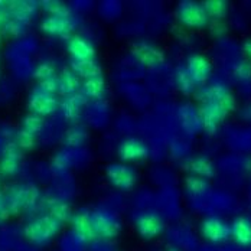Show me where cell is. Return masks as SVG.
I'll list each match as a JSON object with an SVG mask.
<instances>
[{
    "label": "cell",
    "mask_w": 251,
    "mask_h": 251,
    "mask_svg": "<svg viewBox=\"0 0 251 251\" xmlns=\"http://www.w3.org/2000/svg\"><path fill=\"white\" fill-rule=\"evenodd\" d=\"M61 223L52 218L50 215H41L35 220H32L27 226H25V237L36 246H44L48 244L50 240H53L59 229H61Z\"/></svg>",
    "instance_id": "6da1fadb"
},
{
    "label": "cell",
    "mask_w": 251,
    "mask_h": 251,
    "mask_svg": "<svg viewBox=\"0 0 251 251\" xmlns=\"http://www.w3.org/2000/svg\"><path fill=\"white\" fill-rule=\"evenodd\" d=\"M4 195H6V200H7L9 209H10L12 215H16L22 211L33 208L41 200V192L33 185L12 186Z\"/></svg>",
    "instance_id": "7a4b0ae2"
},
{
    "label": "cell",
    "mask_w": 251,
    "mask_h": 251,
    "mask_svg": "<svg viewBox=\"0 0 251 251\" xmlns=\"http://www.w3.org/2000/svg\"><path fill=\"white\" fill-rule=\"evenodd\" d=\"M27 107L32 114H36L44 119L53 114L59 108V101L55 94L45 91L44 88L36 85L27 97Z\"/></svg>",
    "instance_id": "3957f363"
},
{
    "label": "cell",
    "mask_w": 251,
    "mask_h": 251,
    "mask_svg": "<svg viewBox=\"0 0 251 251\" xmlns=\"http://www.w3.org/2000/svg\"><path fill=\"white\" fill-rule=\"evenodd\" d=\"M177 19L182 25L191 29H202L209 22L203 4L197 1H182L177 6Z\"/></svg>",
    "instance_id": "277c9868"
},
{
    "label": "cell",
    "mask_w": 251,
    "mask_h": 251,
    "mask_svg": "<svg viewBox=\"0 0 251 251\" xmlns=\"http://www.w3.org/2000/svg\"><path fill=\"white\" fill-rule=\"evenodd\" d=\"M105 176L108 182L120 191H130L136 182H137V174L136 171L126 165V163H111L105 169Z\"/></svg>",
    "instance_id": "5b68a950"
},
{
    "label": "cell",
    "mask_w": 251,
    "mask_h": 251,
    "mask_svg": "<svg viewBox=\"0 0 251 251\" xmlns=\"http://www.w3.org/2000/svg\"><path fill=\"white\" fill-rule=\"evenodd\" d=\"M134 226L140 237H143L146 240H153L163 232L165 221L160 217V214H157L154 211H145L137 215V218L134 221Z\"/></svg>",
    "instance_id": "8992f818"
},
{
    "label": "cell",
    "mask_w": 251,
    "mask_h": 251,
    "mask_svg": "<svg viewBox=\"0 0 251 251\" xmlns=\"http://www.w3.org/2000/svg\"><path fill=\"white\" fill-rule=\"evenodd\" d=\"M75 18L71 12L64 15H48L41 22V30L50 36H67L74 30Z\"/></svg>",
    "instance_id": "52a82bcc"
},
{
    "label": "cell",
    "mask_w": 251,
    "mask_h": 251,
    "mask_svg": "<svg viewBox=\"0 0 251 251\" xmlns=\"http://www.w3.org/2000/svg\"><path fill=\"white\" fill-rule=\"evenodd\" d=\"M91 221H93V226H94L97 237L105 238V240L117 237L120 229H122L120 223L111 214H108L105 211L93 212L91 214Z\"/></svg>",
    "instance_id": "ba28073f"
},
{
    "label": "cell",
    "mask_w": 251,
    "mask_h": 251,
    "mask_svg": "<svg viewBox=\"0 0 251 251\" xmlns=\"http://www.w3.org/2000/svg\"><path fill=\"white\" fill-rule=\"evenodd\" d=\"M226 116H228V111L217 102L203 101L202 107L200 108V120L202 126L205 127V130H208L209 133H214Z\"/></svg>",
    "instance_id": "9c48e42d"
},
{
    "label": "cell",
    "mask_w": 251,
    "mask_h": 251,
    "mask_svg": "<svg viewBox=\"0 0 251 251\" xmlns=\"http://www.w3.org/2000/svg\"><path fill=\"white\" fill-rule=\"evenodd\" d=\"M202 237L211 243H224L231 235H229V224L223 221L218 217H209L205 218L201 224Z\"/></svg>",
    "instance_id": "30bf717a"
},
{
    "label": "cell",
    "mask_w": 251,
    "mask_h": 251,
    "mask_svg": "<svg viewBox=\"0 0 251 251\" xmlns=\"http://www.w3.org/2000/svg\"><path fill=\"white\" fill-rule=\"evenodd\" d=\"M185 68L197 85L205 84L212 74V65L209 62V59L203 55H200V53L191 55L186 59Z\"/></svg>",
    "instance_id": "8fae6325"
},
{
    "label": "cell",
    "mask_w": 251,
    "mask_h": 251,
    "mask_svg": "<svg viewBox=\"0 0 251 251\" xmlns=\"http://www.w3.org/2000/svg\"><path fill=\"white\" fill-rule=\"evenodd\" d=\"M119 156L123 162H140L149 156V146L140 139L130 137L120 143Z\"/></svg>",
    "instance_id": "7c38bea8"
},
{
    "label": "cell",
    "mask_w": 251,
    "mask_h": 251,
    "mask_svg": "<svg viewBox=\"0 0 251 251\" xmlns=\"http://www.w3.org/2000/svg\"><path fill=\"white\" fill-rule=\"evenodd\" d=\"M133 55L137 61H140V64L154 68L159 67L165 62V55L163 52L159 50L157 47L151 45L149 42H139L133 47Z\"/></svg>",
    "instance_id": "4fadbf2b"
},
{
    "label": "cell",
    "mask_w": 251,
    "mask_h": 251,
    "mask_svg": "<svg viewBox=\"0 0 251 251\" xmlns=\"http://www.w3.org/2000/svg\"><path fill=\"white\" fill-rule=\"evenodd\" d=\"M201 97L203 101H211V102H217V104L223 105L228 113L232 111L237 105V101L234 99V96L229 93V90L226 87L221 85V84L205 87L202 90Z\"/></svg>",
    "instance_id": "5bb4252c"
},
{
    "label": "cell",
    "mask_w": 251,
    "mask_h": 251,
    "mask_svg": "<svg viewBox=\"0 0 251 251\" xmlns=\"http://www.w3.org/2000/svg\"><path fill=\"white\" fill-rule=\"evenodd\" d=\"M22 165V151L15 145H7L0 156V174L4 176L16 175Z\"/></svg>",
    "instance_id": "9a60e30c"
},
{
    "label": "cell",
    "mask_w": 251,
    "mask_h": 251,
    "mask_svg": "<svg viewBox=\"0 0 251 251\" xmlns=\"http://www.w3.org/2000/svg\"><path fill=\"white\" fill-rule=\"evenodd\" d=\"M67 50L73 56V61H88L94 59L96 48L94 45L84 36H71L67 42Z\"/></svg>",
    "instance_id": "2e32d148"
},
{
    "label": "cell",
    "mask_w": 251,
    "mask_h": 251,
    "mask_svg": "<svg viewBox=\"0 0 251 251\" xmlns=\"http://www.w3.org/2000/svg\"><path fill=\"white\" fill-rule=\"evenodd\" d=\"M71 226L76 235L84 241H93L97 238L96 229L91 221V214L87 211L76 212L71 217Z\"/></svg>",
    "instance_id": "e0dca14e"
},
{
    "label": "cell",
    "mask_w": 251,
    "mask_h": 251,
    "mask_svg": "<svg viewBox=\"0 0 251 251\" xmlns=\"http://www.w3.org/2000/svg\"><path fill=\"white\" fill-rule=\"evenodd\" d=\"M229 235L241 247L251 246V220L247 217H237L229 224Z\"/></svg>",
    "instance_id": "ac0fdd59"
},
{
    "label": "cell",
    "mask_w": 251,
    "mask_h": 251,
    "mask_svg": "<svg viewBox=\"0 0 251 251\" xmlns=\"http://www.w3.org/2000/svg\"><path fill=\"white\" fill-rule=\"evenodd\" d=\"M7 10H9V15L12 16V19H15L21 25L27 26L35 15V4L30 1L16 0V1L7 3Z\"/></svg>",
    "instance_id": "d6986e66"
},
{
    "label": "cell",
    "mask_w": 251,
    "mask_h": 251,
    "mask_svg": "<svg viewBox=\"0 0 251 251\" xmlns=\"http://www.w3.org/2000/svg\"><path fill=\"white\" fill-rule=\"evenodd\" d=\"M44 203L48 209V215L55 218L56 221H59L61 224L71 221V217H73L71 208L64 200H61L58 197H50L44 201Z\"/></svg>",
    "instance_id": "ffe728a7"
},
{
    "label": "cell",
    "mask_w": 251,
    "mask_h": 251,
    "mask_svg": "<svg viewBox=\"0 0 251 251\" xmlns=\"http://www.w3.org/2000/svg\"><path fill=\"white\" fill-rule=\"evenodd\" d=\"M84 102H85V97L82 94L76 93V94H73V96L64 97V100L61 101V104H59V108H61V111H62V114H64V117L67 120L75 122L81 116Z\"/></svg>",
    "instance_id": "44dd1931"
},
{
    "label": "cell",
    "mask_w": 251,
    "mask_h": 251,
    "mask_svg": "<svg viewBox=\"0 0 251 251\" xmlns=\"http://www.w3.org/2000/svg\"><path fill=\"white\" fill-rule=\"evenodd\" d=\"M79 90V78L73 70H64L58 75V94L68 97L76 94Z\"/></svg>",
    "instance_id": "7402d4cb"
},
{
    "label": "cell",
    "mask_w": 251,
    "mask_h": 251,
    "mask_svg": "<svg viewBox=\"0 0 251 251\" xmlns=\"http://www.w3.org/2000/svg\"><path fill=\"white\" fill-rule=\"evenodd\" d=\"M71 70L76 74V76L81 79H91L101 76V67L96 59H88V61H73Z\"/></svg>",
    "instance_id": "603a6c76"
},
{
    "label": "cell",
    "mask_w": 251,
    "mask_h": 251,
    "mask_svg": "<svg viewBox=\"0 0 251 251\" xmlns=\"http://www.w3.org/2000/svg\"><path fill=\"white\" fill-rule=\"evenodd\" d=\"M188 169L191 171L192 176H198L202 179H208V177L214 176V165L205 156L192 157L191 162L188 163Z\"/></svg>",
    "instance_id": "cb8c5ba5"
},
{
    "label": "cell",
    "mask_w": 251,
    "mask_h": 251,
    "mask_svg": "<svg viewBox=\"0 0 251 251\" xmlns=\"http://www.w3.org/2000/svg\"><path fill=\"white\" fill-rule=\"evenodd\" d=\"M105 91V84L102 76H97V78H91L84 81L82 84V96L85 99H91V100H99L104 96Z\"/></svg>",
    "instance_id": "d4e9b609"
},
{
    "label": "cell",
    "mask_w": 251,
    "mask_h": 251,
    "mask_svg": "<svg viewBox=\"0 0 251 251\" xmlns=\"http://www.w3.org/2000/svg\"><path fill=\"white\" fill-rule=\"evenodd\" d=\"M203 7H205L208 18H212L217 21L226 18V15L228 13V3L226 0H208L203 3Z\"/></svg>",
    "instance_id": "484cf974"
},
{
    "label": "cell",
    "mask_w": 251,
    "mask_h": 251,
    "mask_svg": "<svg viewBox=\"0 0 251 251\" xmlns=\"http://www.w3.org/2000/svg\"><path fill=\"white\" fill-rule=\"evenodd\" d=\"M175 81L177 88H179L183 94H191V93H194L195 88H197V84L194 82V79H192L191 75L188 74V71H186L185 67H180V68L176 70Z\"/></svg>",
    "instance_id": "4316f807"
},
{
    "label": "cell",
    "mask_w": 251,
    "mask_h": 251,
    "mask_svg": "<svg viewBox=\"0 0 251 251\" xmlns=\"http://www.w3.org/2000/svg\"><path fill=\"white\" fill-rule=\"evenodd\" d=\"M44 125H45V122H44L42 117L29 113L27 116L24 117V120H22V128L21 130H24L26 133H29V134H32V136L36 137L42 131Z\"/></svg>",
    "instance_id": "83f0119b"
},
{
    "label": "cell",
    "mask_w": 251,
    "mask_h": 251,
    "mask_svg": "<svg viewBox=\"0 0 251 251\" xmlns=\"http://www.w3.org/2000/svg\"><path fill=\"white\" fill-rule=\"evenodd\" d=\"M88 139V134L84 128H79V127H75V128H71L65 133V137H64V142L67 146L70 148H79L82 146Z\"/></svg>",
    "instance_id": "f1b7e54d"
},
{
    "label": "cell",
    "mask_w": 251,
    "mask_h": 251,
    "mask_svg": "<svg viewBox=\"0 0 251 251\" xmlns=\"http://www.w3.org/2000/svg\"><path fill=\"white\" fill-rule=\"evenodd\" d=\"M33 76L38 79V82H45V81H50V79H55L58 78L56 74V70L55 67L50 64V62H41L36 65L35 71H33Z\"/></svg>",
    "instance_id": "f546056e"
},
{
    "label": "cell",
    "mask_w": 251,
    "mask_h": 251,
    "mask_svg": "<svg viewBox=\"0 0 251 251\" xmlns=\"http://www.w3.org/2000/svg\"><path fill=\"white\" fill-rule=\"evenodd\" d=\"M186 185V189L195 195V197H200V195H203L208 192V182L206 179H202V177H198V176H189L185 182Z\"/></svg>",
    "instance_id": "4dcf8cb0"
},
{
    "label": "cell",
    "mask_w": 251,
    "mask_h": 251,
    "mask_svg": "<svg viewBox=\"0 0 251 251\" xmlns=\"http://www.w3.org/2000/svg\"><path fill=\"white\" fill-rule=\"evenodd\" d=\"M36 143V137L26 133L24 130H19L15 139V145L21 149V151H30Z\"/></svg>",
    "instance_id": "1f68e13d"
},
{
    "label": "cell",
    "mask_w": 251,
    "mask_h": 251,
    "mask_svg": "<svg viewBox=\"0 0 251 251\" xmlns=\"http://www.w3.org/2000/svg\"><path fill=\"white\" fill-rule=\"evenodd\" d=\"M232 75L238 81H250L251 79V62L240 61L232 68Z\"/></svg>",
    "instance_id": "d6a6232c"
},
{
    "label": "cell",
    "mask_w": 251,
    "mask_h": 251,
    "mask_svg": "<svg viewBox=\"0 0 251 251\" xmlns=\"http://www.w3.org/2000/svg\"><path fill=\"white\" fill-rule=\"evenodd\" d=\"M70 165H71V159H70V156H67V153H64V151L58 153V154L53 157V160H52V169L56 171V172H62V171L68 169Z\"/></svg>",
    "instance_id": "836d02e7"
},
{
    "label": "cell",
    "mask_w": 251,
    "mask_h": 251,
    "mask_svg": "<svg viewBox=\"0 0 251 251\" xmlns=\"http://www.w3.org/2000/svg\"><path fill=\"white\" fill-rule=\"evenodd\" d=\"M42 6H44V9L47 10V13L48 15H64V13H68V12H71L64 3H61V1H44L42 3Z\"/></svg>",
    "instance_id": "e575fe53"
},
{
    "label": "cell",
    "mask_w": 251,
    "mask_h": 251,
    "mask_svg": "<svg viewBox=\"0 0 251 251\" xmlns=\"http://www.w3.org/2000/svg\"><path fill=\"white\" fill-rule=\"evenodd\" d=\"M10 209H9V203L6 200L4 194H0V224L4 223L9 217H10Z\"/></svg>",
    "instance_id": "d590c367"
},
{
    "label": "cell",
    "mask_w": 251,
    "mask_h": 251,
    "mask_svg": "<svg viewBox=\"0 0 251 251\" xmlns=\"http://www.w3.org/2000/svg\"><path fill=\"white\" fill-rule=\"evenodd\" d=\"M243 48H244V52H246V55H247V61L251 62V38L250 39H247L244 44H243Z\"/></svg>",
    "instance_id": "8d00e7d4"
},
{
    "label": "cell",
    "mask_w": 251,
    "mask_h": 251,
    "mask_svg": "<svg viewBox=\"0 0 251 251\" xmlns=\"http://www.w3.org/2000/svg\"><path fill=\"white\" fill-rule=\"evenodd\" d=\"M7 9V3L6 1H0V13H3Z\"/></svg>",
    "instance_id": "74e56055"
},
{
    "label": "cell",
    "mask_w": 251,
    "mask_h": 251,
    "mask_svg": "<svg viewBox=\"0 0 251 251\" xmlns=\"http://www.w3.org/2000/svg\"><path fill=\"white\" fill-rule=\"evenodd\" d=\"M246 166H247V169H250L251 171V157L247 160V163H246Z\"/></svg>",
    "instance_id": "f35d334b"
},
{
    "label": "cell",
    "mask_w": 251,
    "mask_h": 251,
    "mask_svg": "<svg viewBox=\"0 0 251 251\" xmlns=\"http://www.w3.org/2000/svg\"><path fill=\"white\" fill-rule=\"evenodd\" d=\"M249 116H250V117H251V105H250V107H249Z\"/></svg>",
    "instance_id": "ab89813d"
},
{
    "label": "cell",
    "mask_w": 251,
    "mask_h": 251,
    "mask_svg": "<svg viewBox=\"0 0 251 251\" xmlns=\"http://www.w3.org/2000/svg\"><path fill=\"white\" fill-rule=\"evenodd\" d=\"M168 251H177V250H176V249H169Z\"/></svg>",
    "instance_id": "60d3db41"
}]
</instances>
